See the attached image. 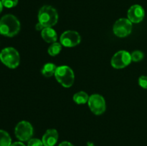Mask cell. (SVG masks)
I'll return each mask as SVG.
<instances>
[{
    "label": "cell",
    "instance_id": "6da1fadb",
    "mask_svg": "<svg viewBox=\"0 0 147 146\" xmlns=\"http://www.w3.org/2000/svg\"><path fill=\"white\" fill-rule=\"evenodd\" d=\"M20 30V22L12 14H6L0 19V34L5 37H12Z\"/></svg>",
    "mask_w": 147,
    "mask_h": 146
},
{
    "label": "cell",
    "instance_id": "7a4b0ae2",
    "mask_svg": "<svg viewBox=\"0 0 147 146\" xmlns=\"http://www.w3.org/2000/svg\"><path fill=\"white\" fill-rule=\"evenodd\" d=\"M38 21L45 27H52L58 21L57 10L51 6H43L38 12Z\"/></svg>",
    "mask_w": 147,
    "mask_h": 146
},
{
    "label": "cell",
    "instance_id": "3957f363",
    "mask_svg": "<svg viewBox=\"0 0 147 146\" xmlns=\"http://www.w3.org/2000/svg\"><path fill=\"white\" fill-rule=\"evenodd\" d=\"M56 80L65 87H70L75 81V74L73 70L66 65L59 66L55 73Z\"/></svg>",
    "mask_w": 147,
    "mask_h": 146
},
{
    "label": "cell",
    "instance_id": "277c9868",
    "mask_svg": "<svg viewBox=\"0 0 147 146\" xmlns=\"http://www.w3.org/2000/svg\"><path fill=\"white\" fill-rule=\"evenodd\" d=\"M0 60L9 68H17L20 64V54L13 47H6L0 52Z\"/></svg>",
    "mask_w": 147,
    "mask_h": 146
},
{
    "label": "cell",
    "instance_id": "5b68a950",
    "mask_svg": "<svg viewBox=\"0 0 147 146\" xmlns=\"http://www.w3.org/2000/svg\"><path fill=\"white\" fill-rule=\"evenodd\" d=\"M14 133L21 141H28L33 135V127L29 122L21 121L16 126Z\"/></svg>",
    "mask_w": 147,
    "mask_h": 146
},
{
    "label": "cell",
    "instance_id": "8992f818",
    "mask_svg": "<svg viewBox=\"0 0 147 146\" xmlns=\"http://www.w3.org/2000/svg\"><path fill=\"white\" fill-rule=\"evenodd\" d=\"M88 106L90 110L96 115H100L106 111V101L103 96L98 94H93L89 97Z\"/></svg>",
    "mask_w": 147,
    "mask_h": 146
},
{
    "label": "cell",
    "instance_id": "52a82bcc",
    "mask_svg": "<svg viewBox=\"0 0 147 146\" xmlns=\"http://www.w3.org/2000/svg\"><path fill=\"white\" fill-rule=\"evenodd\" d=\"M115 35L119 37H125L131 33L132 22L126 18H121L118 19L115 22L113 28Z\"/></svg>",
    "mask_w": 147,
    "mask_h": 146
},
{
    "label": "cell",
    "instance_id": "ba28073f",
    "mask_svg": "<svg viewBox=\"0 0 147 146\" xmlns=\"http://www.w3.org/2000/svg\"><path fill=\"white\" fill-rule=\"evenodd\" d=\"M131 62V54L128 52L121 50L116 52L111 59V65L115 69H123L127 67Z\"/></svg>",
    "mask_w": 147,
    "mask_h": 146
},
{
    "label": "cell",
    "instance_id": "9c48e42d",
    "mask_svg": "<svg viewBox=\"0 0 147 146\" xmlns=\"http://www.w3.org/2000/svg\"><path fill=\"white\" fill-rule=\"evenodd\" d=\"M60 44L66 47H73L79 44L81 41L80 34L76 31L67 30L60 36Z\"/></svg>",
    "mask_w": 147,
    "mask_h": 146
},
{
    "label": "cell",
    "instance_id": "30bf717a",
    "mask_svg": "<svg viewBox=\"0 0 147 146\" xmlns=\"http://www.w3.org/2000/svg\"><path fill=\"white\" fill-rule=\"evenodd\" d=\"M128 19L132 23H139L144 19L145 15L144 9L142 6L135 4L128 10Z\"/></svg>",
    "mask_w": 147,
    "mask_h": 146
},
{
    "label": "cell",
    "instance_id": "8fae6325",
    "mask_svg": "<svg viewBox=\"0 0 147 146\" xmlns=\"http://www.w3.org/2000/svg\"><path fill=\"white\" fill-rule=\"evenodd\" d=\"M58 140V133L55 129H49L42 136V141L44 146H54Z\"/></svg>",
    "mask_w": 147,
    "mask_h": 146
},
{
    "label": "cell",
    "instance_id": "7c38bea8",
    "mask_svg": "<svg viewBox=\"0 0 147 146\" xmlns=\"http://www.w3.org/2000/svg\"><path fill=\"white\" fill-rule=\"evenodd\" d=\"M41 35L43 40L47 43H54L57 41V33L51 27H45L42 31Z\"/></svg>",
    "mask_w": 147,
    "mask_h": 146
},
{
    "label": "cell",
    "instance_id": "4fadbf2b",
    "mask_svg": "<svg viewBox=\"0 0 147 146\" xmlns=\"http://www.w3.org/2000/svg\"><path fill=\"white\" fill-rule=\"evenodd\" d=\"M57 66L53 63H47L43 66L42 69L41 70V72L45 77H50L52 76L55 75L56 70H57Z\"/></svg>",
    "mask_w": 147,
    "mask_h": 146
},
{
    "label": "cell",
    "instance_id": "5bb4252c",
    "mask_svg": "<svg viewBox=\"0 0 147 146\" xmlns=\"http://www.w3.org/2000/svg\"><path fill=\"white\" fill-rule=\"evenodd\" d=\"M73 99L76 104H86V102H88L89 96L88 94L86 92H85L80 91V92H78L76 93V94L73 95Z\"/></svg>",
    "mask_w": 147,
    "mask_h": 146
},
{
    "label": "cell",
    "instance_id": "9a60e30c",
    "mask_svg": "<svg viewBox=\"0 0 147 146\" xmlns=\"http://www.w3.org/2000/svg\"><path fill=\"white\" fill-rule=\"evenodd\" d=\"M11 139L8 133L3 130H0V146H10Z\"/></svg>",
    "mask_w": 147,
    "mask_h": 146
},
{
    "label": "cell",
    "instance_id": "2e32d148",
    "mask_svg": "<svg viewBox=\"0 0 147 146\" xmlns=\"http://www.w3.org/2000/svg\"><path fill=\"white\" fill-rule=\"evenodd\" d=\"M62 50V44L58 42H54L51 44V45L49 47L48 50V54H50V56H53V57H55V56L57 55Z\"/></svg>",
    "mask_w": 147,
    "mask_h": 146
},
{
    "label": "cell",
    "instance_id": "e0dca14e",
    "mask_svg": "<svg viewBox=\"0 0 147 146\" xmlns=\"http://www.w3.org/2000/svg\"><path fill=\"white\" fill-rule=\"evenodd\" d=\"M131 57L132 61L135 62H140L141 60H143L144 53L142 52L139 51V50H136V51H134L131 53Z\"/></svg>",
    "mask_w": 147,
    "mask_h": 146
},
{
    "label": "cell",
    "instance_id": "ac0fdd59",
    "mask_svg": "<svg viewBox=\"0 0 147 146\" xmlns=\"http://www.w3.org/2000/svg\"><path fill=\"white\" fill-rule=\"evenodd\" d=\"M3 6L7 8H12L17 6L18 0H1Z\"/></svg>",
    "mask_w": 147,
    "mask_h": 146
},
{
    "label": "cell",
    "instance_id": "d6986e66",
    "mask_svg": "<svg viewBox=\"0 0 147 146\" xmlns=\"http://www.w3.org/2000/svg\"><path fill=\"white\" fill-rule=\"evenodd\" d=\"M27 146H44L42 141L37 138H31L28 140Z\"/></svg>",
    "mask_w": 147,
    "mask_h": 146
},
{
    "label": "cell",
    "instance_id": "ffe728a7",
    "mask_svg": "<svg viewBox=\"0 0 147 146\" xmlns=\"http://www.w3.org/2000/svg\"><path fill=\"white\" fill-rule=\"evenodd\" d=\"M139 84L142 88L147 89V76H141L139 79Z\"/></svg>",
    "mask_w": 147,
    "mask_h": 146
},
{
    "label": "cell",
    "instance_id": "44dd1931",
    "mask_svg": "<svg viewBox=\"0 0 147 146\" xmlns=\"http://www.w3.org/2000/svg\"><path fill=\"white\" fill-rule=\"evenodd\" d=\"M35 28H36V29L37 30V31H42V30L44 29L45 28V27L44 26L42 25V24H40V22H38L37 24H36Z\"/></svg>",
    "mask_w": 147,
    "mask_h": 146
},
{
    "label": "cell",
    "instance_id": "7402d4cb",
    "mask_svg": "<svg viewBox=\"0 0 147 146\" xmlns=\"http://www.w3.org/2000/svg\"><path fill=\"white\" fill-rule=\"evenodd\" d=\"M58 146H74L73 144L70 143V142H67V141H64L63 143H60Z\"/></svg>",
    "mask_w": 147,
    "mask_h": 146
},
{
    "label": "cell",
    "instance_id": "603a6c76",
    "mask_svg": "<svg viewBox=\"0 0 147 146\" xmlns=\"http://www.w3.org/2000/svg\"><path fill=\"white\" fill-rule=\"evenodd\" d=\"M10 146H25V145L22 142H15V143H11Z\"/></svg>",
    "mask_w": 147,
    "mask_h": 146
},
{
    "label": "cell",
    "instance_id": "cb8c5ba5",
    "mask_svg": "<svg viewBox=\"0 0 147 146\" xmlns=\"http://www.w3.org/2000/svg\"><path fill=\"white\" fill-rule=\"evenodd\" d=\"M3 7H4V6H3L2 3H1V0H0V13H1V11H2Z\"/></svg>",
    "mask_w": 147,
    "mask_h": 146
}]
</instances>
